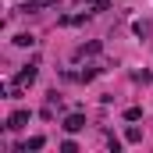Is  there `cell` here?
<instances>
[{
  "instance_id": "8",
  "label": "cell",
  "mask_w": 153,
  "mask_h": 153,
  "mask_svg": "<svg viewBox=\"0 0 153 153\" xmlns=\"http://www.w3.org/2000/svg\"><path fill=\"white\" fill-rule=\"evenodd\" d=\"M43 146H46V139H43V135H32V139H29V143H25V150H43Z\"/></svg>"
},
{
  "instance_id": "1",
  "label": "cell",
  "mask_w": 153,
  "mask_h": 153,
  "mask_svg": "<svg viewBox=\"0 0 153 153\" xmlns=\"http://www.w3.org/2000/svg\"><path fill=\"white\" fill-rule=\"evenodd\" d=\"M25 125H29V111H25V107H18L14 114L7 117V128H11V132H22Z\"/></svg>"
},
{
  "instance_id": "9",
  "label": "cell",
  "mask_w": 153,
  "mask_h": 153,
  "mask_svg": "<svg viewBox=\"0 0 153 153\" xmlns=\"http://www.w3.org/2000/svg\"><path fill=\"white\" fill-rule=\"evenodd\" d=\"M139 117H143V107H128L125 111V121H139Z\"/></svg>"
},
{
  "instance_id": "6",
  "label": "cell",
  "mask_w": 153,
  "mask_h": 153,
  "mask_svg": "<svg viewBox=\"0 0 153 153\" xmlns=\"http://www.w3.org/2000/svg\"><path fill=\"white\" fill-rule=\"evenodd\" d=\"M50 4H57V0H25V11H43Z\"/></svg>"
},
{
  "instance_id": "2",
  "label": "cell",
  "mask_w": 153,
  "mask_h": 153,
  "mask_svg": "<svg viewBox=\"0 0 153 153\" xmlns=\"http://www.w3.org/2000/svg\"><path fill=\"white\" fill-rule=\"evenodd\" d=\"M82 128H85V114H68L64 117V132H68V135H75V132H82Z\"/></svg>"
},
{
  "instance_id": "4",
  "label": "cell",
  "mask_w": 153,
  "mask_h": 153,
  "mask_svg": "<svg viewBox=\"0 0 153 153\" xmlns=\"http://www.w3.org/2000/svg\"><path fill=\"white\" fill-rule=\"evenodd\" d=\"M100 50H103V43H100V39H93V43H85V46H78V50H75V57H96Z\"/></svg>"
},
{
  "instance_id": "5",
  "label": "cell",
  "mask_w": 153,
  "mask_h": 153,
  "mask_svg": "<svg viewBox=\"0 0 153 153\" xmlns=\"http://www.w3.org/2000/svg\"><path fill=\"white\" fill-rule=\"evenodd\" d=\"M125 143H143V132H139L135 125H128V128H125Z\"/></svg>"
},
{
  "instance_id": "11",
  "label": "cell",
  "mask_w": 153,
  "mask_h": 153,
  "mask_svg": "<svg viewBox=\"0 0 153 153\" xmlns=\"http://www.w3.org/2000/svg\"><path fill=\"white\" fill-rule=\"evenodd\" d=\"M78 146H75V139H64V143H61V153H75Z\"/></svg>"
},
{
  "instance_id": "3",
  "label": "cell",
  "mask_w": 153,
  "mask_h": 153,
  "mask_svg": "<svg viewBox=\"0 0 153 153\" xmlns=\"http://www.w3.org/2000/svg\"><path fill=\"white\" fill-rule=\"evenodd\" d=\"M36 64H25V68H22V71H18V75H14V82H22V85H32V82H36Z\"/></svg>"
},
{
  "instance_id": "7",
  "label": "cell",
  "mask_w": 153,
  "mask_h": 153,
  "mask_svg": "<svg viewBox=\"0 0 153 153\" xmlns=\"http://www.w3.org/2000/svg\"><path fill=\"white\" fill-rule=\"evenodd\" d=\"M32 43H36L32 32H18V36H14V46H32Z\"/></svg>"
},
{
  "instance_id": "10",
  "label": "cell",
  "mask_w": 153,
  "mask_h": 153,
  "mask_svg": "<svg viewBox=\"0 0 153 153\" xmlns=\"http://www.w3.org/2000/svg\"><path fill=\"white\" fill-rule=\"evenodd\" d=\"M85 4H89L93 11H107V7H111V0H85Z\"/></svg>"
}]
</instances>
